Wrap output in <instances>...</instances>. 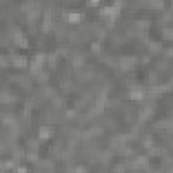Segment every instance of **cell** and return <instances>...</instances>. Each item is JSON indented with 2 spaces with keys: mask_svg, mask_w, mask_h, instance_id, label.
Here are the masks:
<instances>
[{
  "mask_svg": "<svg viewBox=\"0 0 173 173\" xmlns=\"http://www.w3.org/2000/svg\"><path fill=\"white\" fill-rule=\"evenodd\" d=\"M12 39H14V43L20 47H27V39L24 38V35L22 34L20 31H15L12 34Z\"/></svg>",
  "mask_w": 173,
  "mask_h": 173,
  "instance_id": "6da1fadb",
  "label": "cell"
},
{
  "mask_svg": "<svg viewBox=\"0 0 173 173\" xmlns=\"http://www.w3.org/2000/svg\"><path fill=\"white\" fill-rule=\"evenodd\" d=\"M134 64H135L134 57H131V58H130V57H123V58L120 59V62H119V66H120L122 70H129L134 66Z\"/></svg>",
  "mask_w": 173,
  "mask_h": 173,
  "instance_id": "7a4b0ae2",
  "label": "cell"
},
{
  "mask_svg": "<svg viewBox=\"0 0 173 173\" xmlns=\"http://www.w3.org/2000/svg\"><path fill=\"white\" fill-rule=\"evenodd\" d=\"M12 64L16 68H24L27 65V58L22 56H14L12 57Z\"/></svg>",
  "mask_w": 173,
  "mask_h": 173,
  "instance_id": "3957f363",
  "label": "cell"
},
{
  "mask_svg": "<svg viewBox=\"0 0 173 173\" xmlns=\"http://www.w3.org/2000/svg\"><path fill=\"white\" fill-rule=\"evenodd\" d=\"M156 129H164V130H170L173 129V120L172 119H165V120H161L158 123L154 124Z\"/></svg>",
  "mask_w": 173,
  "mask_h": 173,
  "instance_id": "277c9868",
  "label": "cell"
},
{
  "mask_svg": "<svg viewBox=\"0 0 173 173\" xmlns=\"http://www.w3.org/2000/svg\"><path fill=\"white\" fill-rule=\"evenodd\" d=\"M147 164H149V159H147V157H146V156L138 157V158L134 161V166L135 168H145V166H147Z\"/></svg>",
  "mask_w": 173,
  "mask_h": 173,
  "instance_id": "5b68a950",
  "label": "cell"
},
{
  "mask_svg": "<svg viewBox=\"0 0 173 173\" xmlns=\"http://www.w3.org/2000/svg\"><path fill=\"white\" fill-rule=\"evenodd\" d=\"M81 20V15L78 12H69L68 14V22L72 24H76Z\"/></svg>",
  "mask_w": 173,
  "mask_h": 173,
  "instance_id": "8992f818",
  "label": "cell"
},
{
  "mask_svg": "<svg viewBox=\"0 0 173 173\" xmlns=\"http://www.w3.org/2000/svg\"><path fill=\"white\" fill-rule=\"evenodd\" d=\"M51 137V130L47 129V127H41L39 129V138L41 139H47V138Z\"/></svg>",
  "mask_w": 173,
  "mask_h": 173,
  "instance_id": "52a82bcc",
  "label": "cell"
},
{
  "mask_svg": "<svg viewBox=\"0 0 173 173\" xmlns=\"http://www.w3.org/2000/svg\"><path fill=\"white\" fill-rule=\"evenodd\" d=\"M130 97L132 100H142L143 99V92L141 89H131L130 92Z\"/></svg>",
  "mask_w": 173,
  "mask_h": 173,
  "instance_id": "ba28073f",
  "label": "cell"
},
{
  "mask_svg": "<svg viewBox=\"0 0 173 173\" xmlns=\"http://www.w3.org/2000/svg\"><path fill=\"white\" fill-rule=\"evenodd\" d=\"M142 145H143V147H146V149H151V147H153V138H151L150 135L145 137V138H143Z\"/></svg>",
  "mask_w": 173,
  "mask_h": 173,
  "instance_id": "9c48e42d",
  "label": "cell"
},
{
  "mask_svg": "<svg viewBox=\"0 0 173 173\" xmlns=\"http://www.w3.org/2000/svg\"><path fill=\"white\" fill-rule=\"evenodd\" d=\"M162 35H164V38H166V39L173 41V29H165L164 31H162Z\"/></svg>",
  "mask_w": 173,
  "mask_h": 173,
  "instance_id": "30bf717a",
  "label": "cell"
},
{
  "mask_svg": "<svg viewBox=\"0 0 173 173\" xmlns=\"http://www.w3.org/2000/svg\"><path fill=\"white\" fill-rule=\"evenodd\" d=\"M73 65L74 66H81V65H84V57L83 56H76L74 58H73Z\"/></svg>",
  "mask_w": 173,
  "mask_h": 173,
  "instance_id": "8fae6325",
  "label": "cell"
},
{
  "mask_svg": "<svg viewBox=\"0 0 173 173\" xmlns=\"http://www.w3.org/2000/svg\"><path fill=\"white\" fill-rule=\"evenodd\" d=\"M150 5L153 8H157V10H159V8L164 7V0H151L150 2Z\"/></svg>",
  "mask_w": 173,
  "mask_h": 173,
  "instance_id": "7c38bea8",
  "label": "cell"
},
{
  "mask_svg": "<svg viewBox=\"0 0 173 173\" xmlns=\"http://www.w3.org/2000/svg\"><path fill=\"white\" fill-rule=\"evenodd\" d=\"M2 103H11V102H14V96H11V95H8V93H3L2 95Z\"/></svg>",
  "mask_w": 173,
  "mask_h": 173,
  "instance_id": "4fadbf2b",
  "label": "cell"
},
{
  "mask_svg": "<svg viewBox=\"0 0 173 173\" xmlns=\"http://www.w3.org/2000/svg\"><path fill=\"white\" fill-rule=\"evenodd\" d=\"M100 49H102V46H100L99 42H92L91 43V50L93 51V53H99Z\"/></svg>",
  "mask_w": 173,
  "mask_h": 173,
  "instance_id": "5bb4252c",
  "label": "cell"
},
{
  "mask_svg": "<svg viewBox=\"0 0 173 173\" xmlns=\"http://www.w3.org/2000/svg\"><path fill=\"white\" fill-rule=\"evenodd\" d=\"M46 80H47V73L43 72V70H41V72L38 73V81L42 83V81H46Z\"/></svg>",
  "mask_w": 173,
  "mask_h": 173,
  "instance_id": "9a60e30c",
  "label": "cell"
},
{
  "mask_svg": "<svg viewBox=\"0 0 173 173\" xmlns=\"http://www.w3.org/2000/svg\"><path fill=\"white\" fill-rule=\"evenodd\" d=\"M47 61H49V65H50L51 68L56 66V54H50V56H47Z\"/></svg>",
  "mask_w": 173,
  "mask_h": 173,
  "instance_id": "2e32d148",
  "label": "cell"
},
{
  "mask_svg": "<svg viewBox=\"0 0 173 173\" xmlns=\"http://www.w3.org/2000/svg\"><path fill=\"white\" fill-rule=\"evenodd\" d=\"M2 122H3V124H8V126H10V124L14 123V119L11 118V116H4V118L2 119Z\"/></svg>",
  "mask_w": 173,
  "mask_h": 173,
  "instance_id": "e0dca14e",
  "label": "cell"
},
{
  "mask_svg": "<svg viewBox=\"0 0 173 173\" xmlns=\"http://www.w3.org/2000/svg\"><path fill=\"white\" fill-rule=\"evenodd\" d=\"M27 158L29 159H31V161H37V153H35V151H29V153H27Z\"/></svg>",
  "mask_w": 173,
  "mask_h": 173,
  "instance_id": "ac0fdd59",
  "label": "cell"
},
{
  "mask_svg": "<svg viewBox=\"0 0 173 173\" xmlns=\"http://www.w3.org/2000/svg\"><path fill=\"white\" fill-rule=\"evenodd\" d=\"M89 131H91L92 137H96V135H100V134H102V132H103L100 129H91V130H89Z\"/></svg>",
  "mask_w": 173,
  "mask_h": 173,
  "instance_id": "d6986e66",
  "label": "cell"
},
{
  "mask_svg": "<svg viewBox=\"0 0 173 173\" xmlns=\"http://www.w3.org/2000/svg\"><path fill=\"white\" fill-rule=\"evenodd\" d=\"M149 47H150V50H153V51L159 50V45H158V43H151V45L149 46Z\"/></svg>",
  "mask_w": 173,
  "mask_h": 173,
  "instance_id": "ffe728a7",
  "label": "cell"
},
{
  "mask_svg": "<svg viewBox=\"0 0 173 173\" xmlns=\"http://www.w3.org/2000/svg\"><path fill=\"white\" fill-rule=\"evenodd\" d=\"M166 54H168V56H170V57H173V47L168 49V50H166Z\"/></svg>",
  "mask_w": 173,
  "mask_h": 173,
  "instance_id": "44dd1931",
  "label": "cell"
},
{
  "mask_svg": "<svg viewBox=\"0 0 173 173\" xmlns=\"http://www.w3.org/2000/svg\"><path fill=\"white\" fill-rule=\"evenodd\" d=\"M74 170H76V172H84V170H85V168L78 166V168H74Z\"/></svg>",
  "mask_w": 173,
  "mask_h": 173,
  "instance_id": "7402d4cb",
  "label": "cell"
},
{
  "mask_svg": "<svg viewBox=\"0 0 173 173\" xmlns=\"http://www.w3.org/2000/svg\"><path fill=\"white\" fill-rule=\"evenodd\" d=\"M100 3V0H91V4L92 5H97Z\"/></svg>",
  "mask_w": 173,
  "mask_h": 173,
  "instance_id": "603a6c76",
  "label": "cell"
},
{
  "mask_svg": "<svg viewBox=\"0 0 173 173\" xmlns=\"http://www.w3.org/2000/svg\"><path fill=\"white\" fill-rule=\"evenodd\" d=\"M16 170H18V172H27V169H26V168H23V166L18 168V169H16Z\"/></svg>",
  "mask_w": 173,
  "mask_h": 173,
  "instance_id": "cb8c5ba5",
  "label": "cell"
}]
</instances>
